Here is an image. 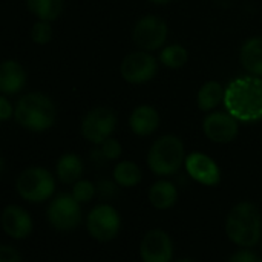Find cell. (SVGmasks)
Listing matches in <instances>:
<instances>
[{
    "mask_svg": "<svg viewBox=\"0 0 262 262\" xmlns=\"http://www.w3.org/2000/svg\"><path fill=\"white\" fill-rule=\"evenodd\" d=\"M143 178L140 167L132 161H120L114 167V181L121 187H134Z\"/></svg>",
    "mask_w": 262,
    "mask_h": 262,
    "instance_id": "cell-22",
    "label": "cell"
},
{
    "mask_svg": "<svg viewBox=\"0 0 262 262\" xmlns=\"http://www.w3.org/2000/svg\"><path fill=\"white\" fill-rule=\"evenodd\" d=\"M184 166L189 177L203 186H216L221 180L218 164L203 152H193L187 155Z\"/></svg>",
    "mask_w": 262,
    "mask_h": 262,
    "instance_id": "cell-13",
    "label": "cell"
},
{
    "mask_svg": "<svg viewBox=\"0 0 262 262\" xmlns=\"http://www.w3.org/2000/svg\"><path fill=\"white\" fill-rule=\"evenodd\" d=\"M140 253L143 262H170L173 258L172 239L163 230H150L141 241Z\"/></svg>",
    "mask_w": 262,
    "mask_h": 262,
    "instance_id": "cell-12",
    "label": "cell"
},
{
    "mask_svg": "<svg viewBox=\"0 0 262 262\" xmlns=\"http://www.w3.org/2000/svg\"><path fill=\"white\" fill-rule=\"evenodd\" d=\"M31 40L35 45H48L52 40V28H51V21H45V20H37L32 28H31Z\"/></svg>",
    "mask_w": 262,
    "mask_h": 262,
    "instance_id": "cell-24",
    "label": "cell"
},
{
    "mask_svg": "<svg viewBox=\"0 0 262 262\" xmlns=\"http://www.w3.org/2000/svg\"><path fill=\"white\" fill-rule=\"evenodd\" d=\"M157 58L143 49L127 54L120 64V74L123 80L130 84H144L150 81L157 75Z\"/></svg>",
    "mask_w": 262,
    "mask_h": 262,
    "instance_id": "cell-8",
    "label": "cell"
},
{
    "mask_svg": "<svg viewBox=\"0 0 262 262\" xmlns=\"http://www.w3.org/2000/svg\"><path fill=\"white\" fill-rule=\"evenodd\" d=\"M224 106L238 121L256 123L262 120V78L256 75L238 77L226 88Z\"/></svg>",
    "mask_w": 262,
    "mask_h": 262,
    "instance_id": "cell-1",
    "label": "cell"
},
{
    "mask_svg": "<svg viewBox=\"0 0 262 262\" xmlns=\"http://www.w3.org/2000/svg\"><path fill=\"white\" fill-rule=\"evenodd\" d=\"M0 262H21V256L11 246H0Z\"/></svg>",
    "mask_w": 262,
    "mask_h": 262,
    "instance_id": "cell-27",
    "label": "cell"
},
{
    "mask_svg": "<svg viewBox=\"0 0 262 262\" xmlns=\"http://www.w3.org/2000/svg\"><path fill=\"white\" fill-rule=\"evenodd\" d=\"M26 6L38 20L54 21L61 15L64 0H26Z\"/></svg>",
    "mask_w": 262,
    "mask_h": 262,
    "instance_id": "cell-21",
    "label": "cell"
},
{
    "mask_svg": "<svg viewBox=\"0 0 262 262\" xmlns=\"http://www.w3.org/2000/svg\"><path fill=\"white\" fill-rule=\"evenodd\" d=\"M189 60V52L183 45H169L161 48L158 61L170 69H180L183 68Z\"/></svg>",
    "mask_w": 262,
    "mask_h": 262,
    "instance_id": "cell-23",
    "label": "cell"
},
{
    "mask_svg": "<svg viewBox=\"0 0 262 262\" xmlns=\"http://www.w3.org/2000/svg\"><path fill=\"white\" fill-rule=\"evenodd\" d=\"M95 192H97V187L88 181V180H80L74 184V189H72V196L78 201V203H86V201H91L94 196H95Z\"/></svg>",
    "mask_w": 262,
    "mask_h": 262,
    "instance_id": "cell-25",
    "label": "cell"
},
{
    "mask_svg": "<svg viewBox=\"0 0 262 262\" xmlns=\"http://www.w3.org/2000/svg\"><path fill=\"white\" fill-rule=\"evenodd\" d=\"M101 147V152H103V155L107 158V161L109 160H118L120 157H121V154H123V149H121V144L115 140V138H107L104 143H101L100 144Z\"/></svg>",
    "mask_w": 262,
    "mask_h": 262,
    "instance_id": "cell-26",
    "label": "cell"
},
{
    "mask_svg": "<svg viewBox=\"0 0 262 262\" xmlns=\"http://www.w3.org/2000/svg\"><path fill=\"white\" fill-rule=\"evenodd\" d=\"M204 135L218 144L232 143L239 134V121L229 112L213 111L206 115L203 120Z\"/></svg>",
    "mask_w": 262,
    "mask_h": 262,
    "instance_id": "cell-11",
    "label": "cell"
},
{
    "mask_svg": "<svg viewBox=\"0 0 262 262\" xmlns=\"http://www.w3.org/2000/svg\"><path fill=\"white\" fill-rule=\"evenodd\" d=\"M169 26L167 23L157 15H144L141 17L132 29L134 43L147 52L161 49L167 40Z\"/></svg>",
    "mask_w": 262,
    "mask_h": 262,
    "instance_id": "cell-6",
    "label": "cell"
},
{
    "mask_svg": "<svg viewBox=\"0 0 262 262\" xmlns=\"http://www.w3.org/2000/svg\"><path fill=\"white\" fill-rule=\"evenodd\" d=\"M15 112V107H12L11 101L8 100L6 95L0 97V120L2 121H8Z\"/></svg>",
    "mask_w": 262,
    "mask_h": 262,
    "instance_id": "cell-29",
    "label": "cell"
},
{
    "mask_svg": "<svg viewBox=\"0 0 262 262\" xmlns=\"http://www.w3.org/2000/svg\"><path fill=\"white\" fill-rule=\"evenodd\" d=\"M117 126V115L111 107L98 106L91 109L81 121V134L92 144H101L111 138Z\"/></svg>",
    "mask_w": 262,
    "mask_h": 262,
    "instance_id": "cell-7",
    "label": "cell"
},
{
    "mask_svg": "<svg viewBox=\"0 0 262 262\" xmlns=\"http://www.w3.org/2000/svg\"><path fill=\"white\" fill-rule=\"evenodd\" d=\"M14 118L18 126L31 132H45L54 126L57 109L46 94L28 92L17 101Z\"/></svg>",
    "mask_w": 262,
    "mask_h": 262,
    "instance_id": "cell-2",
    "label": "cell"
},
{
    "mask_svg": "<svg viewBox=\"0 0 262 262\" xmlns=\"http://www.w3.org/2000/svg\"><path fill=\"white\" fill-rule=\"evenodd\" d=\"M129 127L138 137H149L160 127V114L154 106L141 104L129 117Z\"/></svg>",
    "mask_w": 262,
    "mask_h": 262,
    "instance_id": "cell-15",
    "label": "cell"
},
{
    "mask_svg": "<svg viewBox=\"0 0 262 262\" xmlns=\"http://www.w3.org/2000/svg\"><path fill=\"white\" fill-rule=\"evenodd\" d=\"M227 236L244 249L255 247L262 235V220L258 207L252 203L236 204L226 220Z\"/></svg>",
    "mask_w": 262,
    "mask_h": 262,
    "instance_id": "cell-3",
    "label": "cell"
},
{
    "mask_svg": "<svg viewBox=\"0 0 262 262\" xmlns=\"http://www.w3.org/2000/svg\"><path fill=\"white\" fill-rule=\"evenodd\" d=\"M177 198H178L177 187L170 181L160 180V181L154 183L152 187L149 189V201L158 210L170 209L177 203Z\"/></svg>",
    "mask_w": 262,
    "mask_h": 262,
    "instance_id": "cell-19",
    "label": "cell"
},
{
    "mask_svg": "<svg viewBox=\"0 0 262 262\" xmlns=\"http://www.w3.org/2000/svg\"><path fill=\"white\" fill-rule=\"evenodd\" d=\"M147 2L155 3V5H166V3H170V2H173V0H147Z\"/></svg>",
    "mask_w": 262,
    "mask_h": 262,
    "instance_id": "cell-31",
    "label": "cell"
},
{
    "mask_svg": "<svg viewBox=\"0 0 262 262\" xmlns=\"http://www.w3.org/2000/svg\"><path fill=\"white\" fill-rule=\"evenodd\" d=\"M49 223L61 232L72 230L81 223L80 203L72 195H58L48 207Z\"/></svg>",
    "mask_w": 262,
    "mask_h": 262,
    "instance_id": "cell-10",
    "label": "cell"
},
{
    "mask_svg": "<svg viewBox=\"0 0 262 262\" xmlns=\"http://www.w3.org/2000/svg\"><path fill=\"white\" fill-rule=\"evenodd\" d=\"M26 84V71L15 60H5L0 64V92L3 95L18 94Z\"/></svg>",
    "mask_w": 262,
    "mask_h": 262,
    "instance_id": "cell-16",
    "label": "cell"
},
{
    "mask_svg": "<svg viewBox=\"0 0 262 262\" xmlns=\"http://www.w3.org/2000/svg\"><path fill=\"white\" fill-rule=\"evenodd\" d=\"M186 163L184 143L177 135H163L152 146L147 154V164L158 177H169L177 173Z\"/></svg>",
    "mask_w": 262,
    "mask_h": 262,
    "instance_id": "cell-4",
    "label": "cell"
},
{
    "mask_svg": "<svg viewBox=\"0 0 262 262\" xmlns=\"http://www.w3.org/2000/svg\"><path fill=\"white\" fill-rule=\"evenodd\" d=\"M258 262H262V258H259V259H258Z\"/></svg>",
    "mask_w": 262,
    "mask_h": 262,
    "instance_id": "cell-33",
    "label": "cell"
},
{
    "mask_svg": "<svg viewBox=\"0 0 262 262\" xmlns=\"http://www.w3.org/2000/svg\"><path fill=\"white\" fill-rule=\"evenodd\" d=\"M178 262H195V261H192V259H183V261H178Z\"/></svg>",
    "mask_w": 262,
    "mask_h": 262,
    "instance_id": "cell-32",
    "label": "cell"
},
{
    "mask_svg": "<svg viewBox=\"0 0 262 262\" xmlns=\"http://www.w3.org/2000/svg\"><path fill=\"white\" fill-rule=\"evenodd\" d=\"M84 170L83 160L75 154H64L57 161V177L63 184H75Z\"/></svg>",
    "mask_w": 262,
    "mask_h": 262,
    "instance_id": "cell-20",
    "label": "cell"
},
{
    "mask_svg": "<svg viewBox=\"0 0 262 262\" xmlns=\"http://www.w3.org/2000/svg\"><path fill=\"white\" fill-rule=\"evenodd\" d=\"M2 229L12 239H25L32 230V220L25 209L11 204L2 213Z\"/></svg>",
    "mask_w": 262,
    "mask_h": 262,
    "instance_id": "cell-14",
    "label": "cell"
},
{
    "mask_svg": "<svg viewBox=\"0 0 262 262\" xmlns=\"http://www.w3.org/2000/svg\"><path fill=\"white\" fill-rule=\"evenodd\" d=\"M15 187L25 201L41 203L54 193L55 181L46 169L28 167L18 175Z\"/></svg>",
    "mask_w": 262,
    "mask_h": 262,
    "instance_id": "cell-5",
    "label": "cell"
},
{
    "mask_svg": "<svg viewBox=\"0 0 262 262\" xmlns=\"http://www.w3.org/2000/svg\"><path fill=\"white\" fill-rule=\"evenodd\" d=\"M224 97H226V89L221 86V83L215 80H209L200 88L196 94V106L200 111L209 114L213 112L221 103H224Z\"/></svg>",
    "mask_w": 262,
    "mask_h": 262,
    "instance_id": "cell-18",
    "label": "cell"
},
{
    "mask_svg": "<svg viewBox=\"0 0 262 262\" xmlns=\"http://www.w3.org/2000/svg\"><path fill=\"white\" fill-rule=\"evenodd\" d=\"M258 259H259V258H258L253 252L244 249V250H239V252H236L235 255H232L230 259L227 262H258Z\"/></svg>",
    "mask_w": 262,
    "mask_h": 262,
    "instance_id": "cell-30",
    "label": "cell"
},
{
    "mask_svg": "<svg viewBox=\"0 0 262 262\" xmlns=\"http://www.w3.org/2000/svg\"><path fill=\"white\" fill-rule=\"evenodd\" d=\"M239 61L250 75L262 77V37H250L243 43Z\"/></svg>",
    "mask_w": 262,
    "mask_h": 262,
    "instance_id": "cell-17",
    "label": "cell"
},
{
    "mask_svg": "<svg viewBox=\"0 0 262 262\" xmlns=\"http://www.w3.org/2000/svg\"><path fill=\"white\" fill-rule=\"evenodd\" d=\"M97 192H98V195L103 196V198H112V196H115V193H117V187H115V184H114L112 181H109V180H101V181L98 183V186H97Z\"/></svg>",
    "mask_w": 262,
    "mask_h": 262,
    "instance_id": "cell-28",
    "label": "cell"
},
{
    "mask_svg": "<svg viewBox=\"0 0 262 262\" xmlns=\"http://www.w3.org/2000/svg\"><path fill=\"white\" fill-rule=\"evenodd\" d=\"M120 226H121L120 215L109 204H100L94 207L86 220V227L89 235L100 243H107L114 239L120 232Z\"/></svg>",
    "mask_w": 262,
    "mask_h": 262,
    "instance_id": "cell-9",
    "label": "cell"
}]
</instances>
